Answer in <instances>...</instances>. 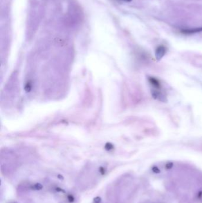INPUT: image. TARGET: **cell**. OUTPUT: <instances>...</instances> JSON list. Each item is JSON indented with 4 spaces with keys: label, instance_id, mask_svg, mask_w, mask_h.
Segmentation results:
<instances>
[{
    "label": "cell",
    "instance_id": "obj_1",
    "mask_svg": "<svg viewBox=\"0 0 202 203\" xmlns=\"http://www.w3.org/2000/svg\"><path fill=\"white\" fill-rule=\"evenodd\" d=\"M167 52V48L163 45L158 47L155 51V55L157 60H160L164 56Z\"/></svg>",
    "mask_w": 202,
    "mask_h": 203
},
{
    "label": "cell",
    "instance_id": "obj_5",
    "mask_svg": "<svg viewBox=\"0 0 202 203\" xmlns=\"http://www.w3.org/2000/svg\"><path fill=\"white\" fill-rule=\"evenodd\" d=\"M67 200H68V201L70 203H73V202H74V201H75V198H74V197L73 195L68 194V195H67Z\"/></svg>",
    "mask_w": 202,
    "mask_h": 203
},
{
    "label": "cell",
    "instance_id": "obj_10",
    "mask_svg": "<svg viewBox=\"0 0 202 203\" xmlns=\"http://www.w3.org/2000/svg\"><path fill=\"white\" fill-rule=\"evenodd\" d=\"M120 1H126V2H130L132 1V0H120Z\"/></svg>",
    "mask_w": 202,
    "mask_h": 203
},
{
    "label": "cell",
    "instance_id": "obj_3",
    "mask_svg": "<svg viewBox=\"0 0 202 203\" xmlns=\"http://www.w3.org/2000/svg\"><path fill=\"white\" fill-rule=\"evenodd\" d=\"M149 81L151 84V85L154 87V88H156V89H161V84L158 79L154 78V77H149Z\"/></svg>",
    "mask_w": 202,
    "mask_h": 203
},
{
    "label": "cell",
    "instance_id": "obj_8",
    "mask_svg": "<svg viewBox=\"0 0 202 203\" xmlns=\"http://www.w3.org/2000/svg\"><path fill=\"white\" fill-rule=\"evenodd\" d=\"M152 170H153V172H154V173H158L160 172V169H158L157 167H156V166L153 167Z\"/></svg>",
    "mask_w": 202,
    "mask_h": 203
},
{
    "label": "cell",
    "instance_id": "obj_11",
    "mask_svg": "<svg viewBox=\"0 0 202 203\" xmlns=\"http://www.w3.org/2000/svg\"></svg>",
    "mask_w": 202,
    "mask_h": 203
},
{
    "label": "cell",
    "instance_id": "obj_4",
    "mask_svg": "<svg viewBox=\"0 0 202 203\" xmlns=\"http://www.w3.org/2000/svg\"><path fill=\"white\" fill-rule=\"evenodd\" d=\"M32 189L33 190H36V191L42 190L43 189V185L40 183L35 184L32 186Z\"/></svg>",
    "mask_w": 202,
    "mask_h": 203
},
{
    "label": "cell",
    "instance_id": "obj_7",
    "mask_svg": "<svg viewBox=\"0 0 202 203\" xmlns=\"http://www.w3.org/2000/svg\"><path fill=\"white\" fill-rule=\"evenodd\" d=\"M99 172L100 173L101 175H105V173H106V170H105V169L104 168L101 167L99 169Z\"/></svg>",
    "mask_w": 202,
    "mask_h": 203
},
{
    "label": "cell",
    "instance_id": "obj_6",
    "mask_svg": "<svg viewBox=\"0 0 202 203\" xmlns=\"http://www.w3.org/2000/svg\"><path fill=\"white\" fill-rule=\"evenodd\" d=\"M93 202L94 203H100L102 202V198L100 197H95L94 199H93Z\"/></svg>",
    "mask_w": 202,
    "mask_h": 203
},
{
    "label": "cell",
    "instance_id": "obj_9",
    "mask_svg": "<svg viewBox=\"0 0 202 203\" xmlns=\"http://www.w3.org/2000/svg\"><path fill=\"white\" fill-rule=\"evenodd\" d=\"M172 163H167V165H166V166H165V167H166V168L167 169H171L172 167Z\"/></svg>",
    "mask_w": 202,
    "mask_h": 203
},
{
    "label": "cell",
    "instance_id": "obj_2",
    "mask_svg": "<svg viewBox=\"0 0 202 203\" xmlns=\"http://www.w3.org/2000/svg\"><path fill=\"white\" fill-rule=\"evenodd\" d=\"M200 32H202V27L187 29H183L181 31V33L184 35H192L196 33H199Z\"/></svg>",
    "mask_w": 202,
    "mask_h": 203
}]
</instances>
